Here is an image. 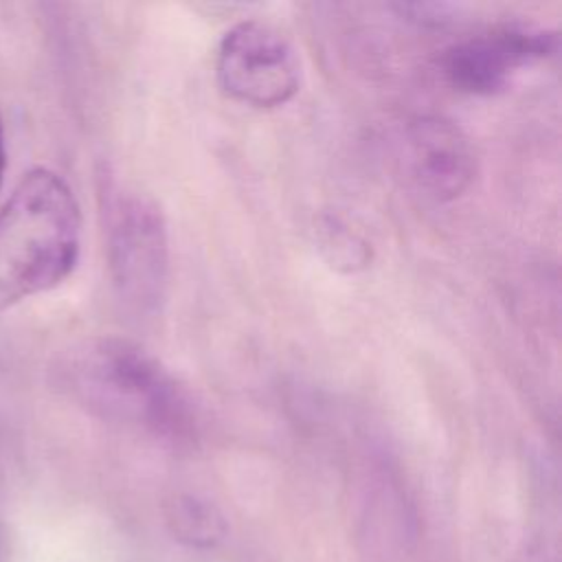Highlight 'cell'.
<instances>
[{
    "label": "cell",
    "mask_w": 562,
    "mask_h": 562,
    "mask_svg": "<svg viewBox=\"0 0 562 562\" xmlns=\"http://www.w3.org/2000/svg\"><path fill=\"white\" fill-rule=\"evenodd\" d=\"M81 250V209L48 167L29 169L0 206V312L64 283Z\"/></svg>",
    "instance_id": "6da1fadb"
},
{
    "label": "cell",
    "mask_w": 562,
    "mask_h": 562,
    "mask_svg": "<svg viewBox=\"0 0 562 562\" xmlns=\"http://www.w3.org/2000/svg\"><path fill=\"white\" fill-rule=\"evenodd\" d=\"M64 386L92 413L156 437H191L193 404L176 378L143 347L123 338L88 340L61 364Z\"/></svg>",
    "instance_id": "7a4b0ae2"
},
{
    "label": "cell",
    "mask_w": 562,
    "mask_h": 562,
    "mask_svg": "<svg viewBox=\"0 0 562 562\" xmlns=\"http://www.w3.org/2000/svg\"><path fill=\"white\" fill-rule=\"evenodd\" d=\"M112 281L132 307L156 312L169 281V241L160 206L143 193H121L108 211Z\"/></svg>",
    "instance_id": "3957f363"
},
{
    "label": "cell",
    "mask_w": 562,
    "mask_h": 562,
    "mask_svg": "<svg viewBox=\"0 0 562 562\" xmlns=\"http://www.w3.org/2000/svg\"><path fill=\"white\" fill-rule=\"evenodd\" d=\"M215 75L222 90L252 108H279L301 86L294 44L263 20H241L220 40Z\"/></svg>",
    "instance_id": "277c9868"
},
{
    "label": "cell",
    "mask_w": 562,
    "mask_h": 562,
    "mask_svg": "<svg viewBox=\"0 0 562 562\" xmlns=\"http://www.w3.org/2000/svg\"><path fill=\"white\" fill-rule=\"evenodd\" d=\"M558 35L531 24H501L481 35L450 44L439 57L446 81L465 94H494L509 77L553 55Z\"/></svg>",
    "instance_id": "5b68a950"
},
{
    "label": "cell",
    "mask_w": 562,
    "mask_h": 562,
    "mask_svg": "<svg viewBox=\"0 0 562 562\" xmlns=\"http://www.w3.org/2000/svg\"><path fill=\"white\" fill-rule=\"evenodd\" d=\"M404 165L430 198H459L476 173V156L465 132L443 116H419L404 132Z\"/></svg>",
    "instance_id": "8992f818"
},
{
    "label": "cell",
    "mask_w": 562,
    "mask_h": 562,
    "mask_svg": "<svg viewBox=\"0 0 562 562\" xmlns=\"http://www.w3.org/2000/svg\"><path fill=\"white\" fill-rule=\"evenodd\" d=\"M169 525L176 538L191 547H213L226 531L220 512L195 496H180L171 503Z\"/></svg>",
    "instance_id": "52a82bcc"
},
{
    "label": "cell",
    "mask_w": 562,
    "mask_h": 562,
    "mask_svg": "<svg viewBox=\"0 0 562 562\" xmlns=\"http://www.w3.org/2000/svg\"><path fill=\"white\" fill-rule=\"evenodd\" d=\"M323 248L331 266H342L345 270H356L369 261V246L353 231L340 222H329L323 228Z\"/></svg>",
    "instance_id": "ba28073f"
},
{
    "label": "cell",
    "mask_w": 562,
    "mask_h": 562,
    "mask_svg": "<svg viewBox=\"0 0 562 562\" xmlns=\"http://www.w3.org/2000/svg\"><path fill=\"white\" fill-rule=\"evenodd\" d=\"M518 562H560L558 544H547L542 540H533L525 544Z\"/></svg>",
    "instance_id": "9c48e42d"
},
{
    "label": "cell",
    "mask_w": 562,
    "mask_h": 562,
    "mask_svg": "<svg viewBox=\"0 0 562 562\" xmlns=\"http://www.w3.org/2000/svg\"><path fill=\"white\" fill-rule=\"evenodd\" d=\"M4 169H7V147H4V125L0 119V187L4 180Z\"/></svg>",
    "instance_id": "30bf717a"
},
{
    "label": "cell",
    "mask_w": 562,
    "mask_h": 562,
    "mask_svg": "<svg viewBox=\"0 0 562 562\" xmlns=\"http://www.w3.org/2000/svg\"><path fill=\"white\" fill-rule=\"evenodd\" d=\"M0 562H2V536H0Z\"/></svg>",
    "instance_id": "8fae6325"
}]
</instances>
